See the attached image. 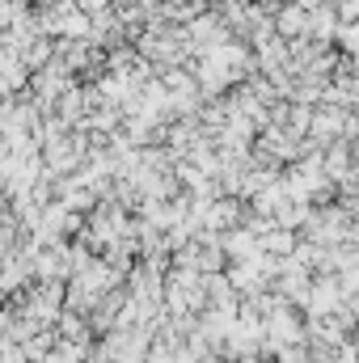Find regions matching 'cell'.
<instances>
[{"mask_svg": "<svg viewBox=\"0 0 359 363\" xmlns=\"http://www.w3.org/2000/svg\"><path fill=\"white\" fill-rule=\"evenodd\" d=\"M241 220V203L237 199H216L203 207V228H233Z\"/></svg>", "mask_w": 359, "mask_h": 363, "instance_id": "cell-1", "label": "cell"}, {"mask_svg": "<svg viewBox=\"0 0 359 363\" xmlns=\"http://www.w3.org/2000/svg\"><path fill=\"white\" fill-rule=\"evenodd\" d=\"M338 43H343V51L359 55V26L355 21H343V26H338Z\"/></svg>", "mask_w": 359, "mask_h": 363, "instance_id": "cell-2", "label": "cell"}]
</instances>
